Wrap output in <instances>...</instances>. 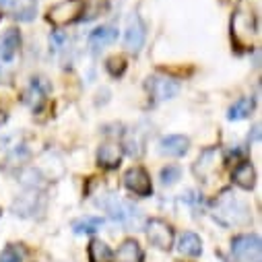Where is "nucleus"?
Returning <instances> with one entry per match:
<instances>
[{
	"label": "nucleus",
	"instance_id": "nucleus-3",
	"mask_svg": "<svg viewBox=\"0 0 262 262\" xmlns=\"http://www.w3.org/2000/svg\"><path fill=\"white\" fill-rule=\"evenodd\" d=\"M85 9L83 0H62V3L50 7L48 11V21L56 27H64V25H71L75 21L81 19Z\"/></svg>",
	"mask_w": 262,
	"mask_h": 262
},
{
	"label": "nucleus",
	"instance_id": "nucleus-24",
	"mask_svg": "<svg viewBox=\"0 0 262 262\" xmlns=\"http://www.w3.org/2000/svg\"><path fill=\"white\" fill-rule=\"evenodd\" d=\"M182 176V169L178 165H165L161 169V184L163 186H173Z\"/></svg>",
	"mask_w": 262,
	"mask_h": 262
},
{
	"label": "nucleus",
	"instance_id": "nucleus-25",
	"mask_svg": "<svg viewBox=\"0 0 262 262\" xmlns=\"http://www.w3.org/2000/svg\"><path fill=\"white\" fill-rule=\"evenodd\" d=\"M5 122H7V112H5L3 107H0V126H3Z\"/></svg>",
	"mask_w": 262,
	"mask_h": 262
},
{
	"label": "nucleus",
	"instance_id": "nucleus-17",
	"mask_svg": "<svg viewBox=\"0 0 262 262\" xmlns=\"http://www.w3.org/2000/svg\"><path fill=\"white\" fill-rule=\"evenodd\" d=\"M87 254H89V262H114V252H112V248H110L105 242L97 239V237H93V239L89 242Z\"/></svg>",
	"mask_w": 262,
	"mask_h": 262
},
{
	"label": "nucleus",
	"instance_id": "nucleus-10",
	"mask_svg": "<svg viewBox=\"0 0 262 262\" xmlns=\"http://www.w3.org/2000/svg\"><path fill=\"white\" fill-rule=\"evenodd\" d=\"M190 149V139L184 135H167L159 141V153L167 157H184Z\"/></svg>",
	"mask_w": 262,
	"mask_h": 262
},
{
	"label": "nucleus",
	"instance_id": "nucleus-16",
	"mask_svg": "<svg viewBox=\"0 0 262 262\" xmlns=\"http://www.w3.org/2000/svg\"><path fill=\"white\" fill-rule=\"evenodd\" d=\"M178 250H180V254H184V256L196 258V256L203 254V242H201V237L196 235L194 231H184V233L180 235V239H178Z\"/></svg>",
	"mask_w": 262,
	"mask_h": 262
},
{
	"label": "nucleus",
	"instance_id": "nucleus-22",
	"mask_svg": "<svg viewBox=\"0 0 262 262\" xmlns=\"http://www.w3.org/2000/svg\"><path fill=\"white\" fill-rule=\"evenodd\" d=\"M124 151L133 157H141L143 155V141L139 139V133H130L124 139Z\"/></svg>",
	"mask_w": 262,
	"mask_h": 262
},
{
	"label": "nucleus",
	"instance_id": "nucleus-4",
	"mask_svg": "<svg viewBox=\"0 0 262 262\" xmlns=\"http://www.w3.org/2000/svg\"><path fill=\"white\" fill-rule=\"evenodd\" d=\"M231 254L239 262H260L262 258V242L256 233H244L231 239Z\"/></svg>",
	"mask_w": 262,
	"mask_h": 262
},
{
	"label": "nucleus",
	"instance_id": "nucleus-11",
	"mask_svg": "<svg viewBox=\"0 0 262 262\" xmlns=\"http://www.w3.org/2000/svg\"><path fill=\"white\" fill-rule=\"evenodd\" d=\"M97 165L103 169H116L122 161V147L116 143H101L97 149Z\"/></svg>",
	"mask_w": 262,
	"mask_h": 262
},
{
	"label": "nucleus",
	"instance_id": "nucleus-19",
	"mask_svg": "<svg viewBox=\"0 0 262 262\" xmlns=\"http://www.w3.org/2000/svg\"><path fill=\"white\" fill-rule=\"evenodd\" d=\"M103 227V219L101 217H81L77 221H73V231L83 235V233H95L97 229Z\"/></svg>",
	"mask_w": 262,
	"mask_h": 262
},
{
	"label": "nucleus",
	"instance_id": "nucleus-8",
	"mask_svg": "<svg viewBox=\"0 0 262 262\" xmlns=\"http://www.w3.org/2000/svg\"><path fill=\"white\" fill-rule=\"evenodd\" d=\"M147 237L159 250H171L173 246V227L163 219H149L147 221Z\"/></svg>",
	"mask_w": 262,
	"mask_h": 262
},
{
	"label": "nucleus",
	"instance_id": "nucleus-14",
	"mask_svg": "<svg viewBox=\"0 0 262 262\" xmlns=\"http://www.w3.org/2000/svg\"><path fill=\"white\" fill-rule=\"evenodd\" d=\"M233 184L239 186L242 190H252L256 186V169L250 161H239L235 167H233Z\"/></svg>",
	"mask_w": 262,
	"mask_h": 262
},
{
	"label": "nucleus",
	"instance_id": "nucleus-18",
	"mask_svg": "<svg viewBox=\"0 0 262 262\" xmlns=\"http://www.w3.org/2000/svg\"><path fill=\"white\" fill-rule=\"evenodd\" d=\"M254 112V97H239L237 101H233V105L227 110V118L229 120H244Z\"/></svg>",
	"mask_w": 262,
	"mask_h": 262
},
{
	"label": "nucleus",
	"instance_id": "nucleus-6",
	"mask_svg": "<svg viewBox=\"0 0 262 262\" xmlns=\"http://www.w3.org/2000/svg\"><path fill=\"white\" fill-rule=\"evenodd\" d=\"M46 207V196L39 190L29 188L21 196H17V201L13 203V213L19 217H33L35 213H41Z\"/></svg>",
	"mask_w": 262,
	"mask_h": 262
},
{
	"label": "nucleus",
	"instance_id": "nucleus-23",
	"mask_svg": "<svg viewBox=\"0 0 262 262\" xmlns=\"http://www.w3.org/2000/svg\"><path fill=\"white\" fill-rule=\"evenodd\" d=\"M105 71H107L110 77H114V79L122 77L124 71H126V58H124V56H112V58H107V60H105Z\"/></svg>",
	"mask_w": 262,
	"mask_h": 262
},
{
	"label": "nucleus",
	"instance_id": "nucleus-5",
	"mask_svg": "<svg viewBox=\"0 0 262 262\" xmlns=\"http://www.w3.org/2000/svg\"><path fill=\"white\" fill-rule=\"evenodd\" d=\"M124 186L128 192H133L135 196H151L153 194V182H151V176L147 173V169L135 165L130 167L126 173H124Z\"/></svg>",
	"mask_w": 262,
	"mask_h": 262
},
{
	"label": "nucleus",
	"instance_id": "nucleus-2",
	"mask_svg": "<svg viewBox=\"0 0 262 262\" xmlns=\"http://www.w3.org/2000/svg\"><path fill=\"white\" fill-rule=\"evenodd\" d=\"M213 215L219 223H223L227 227L250 223L248 207L239 199H235V194H231V192H223L221 196H217L215 207H213Z\"/></svg>",
	"mask_w": 262,
	"mask_h": 262
},
{
	"label": "nucleus",
	"instance_id": "nucleus-15",
	"mask_svg": "<svg viewBox=\"0 0 262 262\" xmlns=\"http://www.w3.org/2000/svg\"><path fill=\"white\" fill-rule=\"evenodd\" d=\"M143 258H145V254L137 239H124L122 246L118 248V252L114 254L116 262H143Z\"/></svg>",
	"mask_w": 262,
	"mask_h": 262
},
{
	"label": "nucleus",
	"instance_id": "nucleus-9",
	"mask_svg": "<svg viewBox=\"0 0 262 262\" xmlns=\"http://www.w3.org/2000/svg\"><path fill=\"white\" fill-rule=\"evenodd\" d=\"M147 91L151 93V97L155 101H167V99H173L180 93V85L169 77L153 75V77L147 79Z\"/></svg>",
	"mask_w": 262,
	"mask_h": 262
},
{
	"label": "nucleus",
	"instance_id": "nucleus-1",
	"mask_svg": "<svg viewBox=\"0 0 262 262\" xmlns=\"http://www.w3.org/2000/svg\"><path fill=\"white\" fill-rule=\"evenodd\" d=\"M97 207H101L112 221L124 225V227H135L139 229L143 225V215L141 211L133 205V203H128L124 199H120V196L116 194H105L103 199L97 201Z\"/></svg>",
	"mask_w": 262,
	"mask_h": 262
},
{
	"label": "nucleus",
	"instance_id": "nucleus-20",
	"mask_svg": "<svg viewBox=\"0 0 262 262\" xmlns=\"http://www.w3.org/2000/svg\"><path fill=\"white\" fill-rule=\"evenodd\" d=\"M27 250L21 244H9L3 252H0V262H25Z\"/></svg>",
	"mask_w": 262,
	"mask_h": 262
},
{
	"label": "nucleus",
	"instance_id": "nucleus-21",
	"mask_svg": "<svg viewBox=\"0 0 262 262\" xmlns=\"http://www.w3.org/2000/svg\"><path fill=\"white\" fill-rule=\"evenodd\" d=\"M43 176L35 169V167H29V169H25V171H21V182L27 186V188H33V190H39L41 186H43Z\"/></svg>",
	"mask_w": 262,
	"mask_h": 262
},
{
	"label": "nucleus",
	"instance_id": "nucleus-13",
	"mask_svg": "<svg viewBox=\"0 0 262 262\" xmlns=\"http://www.w3.org/2000/svg\"><path fill=\"white\" fill-rule=\"evenodd\" d=\"M116 39H118L116 27H112V25H101V27H97V29L91 31L87 43H89V48H91L93 52H99V50H103L105 46L114 43Z\"/></svg>",
	"mask_w": 262,
	"mask_h": 262
},
{
	"label": "nucleus",
	"instance_id": "nucleus-7",
	"mask_svg": "<svg viewBox=\"0 0 262 262\" xmlns=\"http://www.w3.org/2000/svg\"><path fill=\"white\" fill-rule=\"evenodd\" d=\"M145 39H147V25L143 23V19L135 13L128 17V23H126V31H124V46L128 52H141L143 46H145Z\"/></svg>",
	"mask_w": 262,
	"mask_h": 262
},
{
	"label": "nucleus",
	"instance_id": "nucleus-12",
	"mask_svg": "<svg viewBox=\"0 0 262 262\" xmlns=\"http://www.w3.org/2000/svg\"><path fill=\"white\" fill-rule=\"evenodd\" d=\"M19 48H21V31L15 27L7 29L3 35V41H0V58L5 62H11L19 54Z\"/></svg>",
	"mask_w": 262,
	"mask_h": 262
},
{
	"label": "nucleus",
	"instance_id": "nucleus-26",
	"mask_svg": "<svg viewBox=\"0 0 262 262\" xmlns=\"http://www.w3.org/2000/svg\"><path fill=\"white\" fill-rule=\"evenodd\" d=\"M0 215H3V211H0Z\"/></svg>",
	"mask_w": 262,
	"mask_h": 262
}]
</instances>
